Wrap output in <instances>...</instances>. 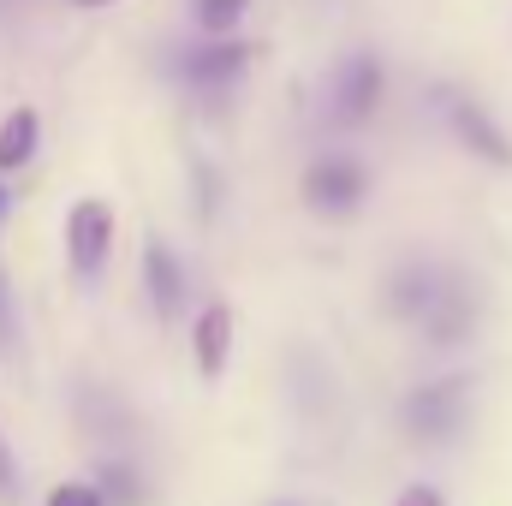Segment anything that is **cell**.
Wrapping results in <instances>:
<instances>
[{
    "mask_svg": "<svg viewBox=\"0 0 512 506\" xmlns=\"http://www.w3.org/2000/svg\"><path fill=\"white\" fill-rule=\"evenodd\" d=\"M108 256H114V209L102 197L72 203V215H66V262H72V274L96 280L108 268Z\"/></svg>",
    "mask_w": 512,
    "mask_h": 506,
    "instance_id": "obj_1",
    "label": "cell"
},
{
    "mask_svg": "<svg viewBox=\"0 0 512 506\" xmlns=\"http://www.w3.org/2000/svg\"><path fill=\"white\" fill-rule=\"evenodd\" d=\"M382 90H387L382 60H376V54H352V60H340V72H334L328 114H334L340 126H364V120L382 108Z\"/></svg>",
    "mask_w": 512,
    "mask_h": 506,
    "instance_id": "obj_2",
    "label": "cell"
},
{
    "mask_svg": "<svg viewBox=\"0 0 512 506\" xmlns=\"http://www.w3.org/2000/svg\"><path fill=\"white\" fill-rule=\"evenodd\" d=\"M364 191H370V173H364L352 155H322V161H310V173H304V203H310L316 215H352V209L364 203Z\"/></svg>",
    "mask_w": 512,
    "mask_h": 506,
    "instance_id": "obj_3",
    "label": "cell"
},
{
    "mask_svg": "<svg viewBox=\"0 0 512 506\" xmlns=\"http://www.w3.org/2000/svg\"><path fill=\"white\" fill-rule=\"evenodd\" d=\"M435 108H441V120L453 126V137H459L477 161H489V167H512L507 131L483 114V102H471V96H459V90H441V96H435Z\"/></svg>",
    "mask_w": 512,
    "mask_h": 506,
    "instance_id": "obj_4",
    "label": "cell"
},
{
    "mask_svg": "<svg viewBox=\"0 0 512 506\" xmlns=\"http://www.w3.org/2000/svg\"><path fill=\"white\" fill-rule=\"evenodd\" d=\"M459 423H465V381L459 376L429 381L405 399V429L417 441H447V435H459Z\"/></svg>",
    "mask_w": 512,
    "mask_h": 506,
    "instance_id": "obj_5",
    "label": "cell"
},
{
    "mask_svg": "<svg viewBox=\"0 0 512 506\" xmlns=\"http://www.w3.org/2000/svg\"><path fill=\"white\" fill-rule=\"evenodd\" d=\"M245 66H251V48H245L239 36H215V42H203V48H185L179 78H185L191 90H227Z\"/></svg>",
    "mask_w": 512,
    "mask_h": 506,
    "instance_id": "obj_6",
    "label": "cell"
},
{
    "mask_svg": "<svg viewBox=\"0 0 512 506\" xmlns=\"http://www.w3.org/2000/svg\"><path fill=\"white\" fill-rule=\"evenodd\" d=\"M191 358H197V376L221 381L233 364V310L227 304H203L197 322H191Z\"/></svg>",
    "mask_w": 512,
    "mask_h": 506,
    "instance_id": "obj_7",
    "label": "cell"
},
{
    "mask_svg": "<svg viewBox=\"0 0 512 506\" xmlns=\"http://www.w3.org/2000/svg\"><path fill=\"white\" fill-rule=\"evenodd\" d=\"M143 286H149L155 316H161V322H173V316H179V304H185V268H179V256L167 251L161 239H149V245H143Z\"/></svg>",
    "mask_w": 512,
    "mask_h": 506,
    "instance_id": "obj_8",
    "label": "cell"
},
{
    "mask_svg": "<svg viewBox=\"0 0 512 506\" xmlns=\"http://www.w3.org/2000/svg\"><path fill=\"white\" fill-rule=\"evenodd\" d=\"M447 280H453V274H441L435 262H405V268L387 280V304H393L399 316H411V322H417V316L447 292Z\"/></svg>",
    "mask_w": 512,
    "mask_h": 506,
    "instance_id": "obj_9",
    "label": "cell"
},
{
    "mask_svg": "<svg viewBox=\"0 0 512 506\" xmlns=\"http://www.w3.org/2000/svg\"><path fill=\"white\" fill-rule=\"evenodd\" d=\"M471 322H477V304H471V292L459 286V280H447V292L417 316V328L435 340V346H453V340H465L471 334Z\"/></svg>",
    "mask_w": 512,
    "mask_h": 506,
    "instance_id": "obj_10",
    "label": "cell"
},
{
    "mask_svg": "<svg viewBox=\"0 0 512 506\" xmlns=\"http://www.w3.org/2000/svg\"><path fill=\"white\" fill-rule=\"evenodd\" d=\"M36 143H42V120H36V108H12V114L0 120V173L30 167V161H36Z\"/></svg>",
    "mask_w": 512,
    "mask_h": 506,
    "instance_id": "obj_11",
    "label": "cell"
},
{
    "mask_svg": "<svg viewBox=\"0 0 512 506\" xmlns=\"http://www.w3.org/2000/svg\"><path fill=\"white\" fill-rule=\"evenodd\" d=\"M245 12H251V0H191V18L203 36H233Z\"/></svg>",
    "mask_w": 512,
    "mask_h": 506,
    "instance_id": "obj_12",
    "label": "cell"
},
{
    "mask_svg": "<svg viewBox=\"0 0 512 506\" xmlns=\"http://www.w3.org/2000/svg\"><path fill=\"white\" fill-rule=\"evenodd\" d=\"M96 489H102V501H114V506H137V495H143V477H137L131 465H120V459H108V465L96 471Z\"/></svg>",
    "mask_w": 512,
    "mask_h": 506,
    "instance_id": "obj_13",
    "label": "cell"
},
{
    "mask_svg": "<svg viewBox=\"0 0 512 506\" xmlns=\"http://www.w3.org/2000/svg\"><path fill=\"white\" fill-rule=\"evenodd\" d=\"M42 506H108V501H102V489H96V483H60Z\"/></svg>",
    "mask_w": 512,
    "mask_h": 506,
    "instance_id": "obj_14",
    "label": "cell"
},
{
    "mask_svg": "<svg viewBox=\"0 0 512 506\" xmlns=\"http://www.w3.org/2000/svg\"><path fill=\"white\" fill-rule=\"evenodd\" d=\"M12 334H18V322H12V292H6V268H0V352L12 346Z\"/></svg>",
    "mask_w": 512,
    "mask_h": 506,
    "instance_id": "obj_15",
    "label": "cell"
},
{
    "mask_svg": "<svg viewBox=\"0 0 512 506\" xmlns=\"http://www.w3.org/2000/svg\"><path fill=\"white\" fill-rule=\"evenodd\" d=\"M393 506H447V501H441V495H435L429 483H411V489H405V495H399Z\"/></svg>",
    "mask_w": 512,
    "mask_h": 506,
    "instance_id": "obj_16",
    "label": "cell"
},
{
    "mask_svg": "<svg viewBox=\"0 0 512 506\" xmlns=\"http://www.w3.org/2000/svg\"><path fill=\"white\" fill-rule=\"evenodd\" d=\"M12 489H18V465H12V447L0 435V495H12Z\"/></svg>",
    "mask_w": 512,
    "mask_h": 506,
    "instance_id": "obj_17",
    "label": "cell"
},
{
    "mask_svg": "<svg viewBox=\"0 0 512 506\" xmlns=\"http://www.w3.org/2000/svg\"><path fill=\"white\" fill-rule=\"evenodd\" d=\"M72 6H84V12H102V6H120V0H72Z\"/></svg>",
    "mask_w": 512,
    "mask_h": 506,
    "instance_id": "obj_18",
    "label": "cell"
},
{
    "mask_svg": "<svg viewBox=\"0 0 512 506\" xmlns=\"http://www.w3.org/2000/svg\"><path fill=\"white\" fill-rule=\"evenodd\" d=\"M6 203H12V197H6V185H0V221H6Z\"/></svg>",
    "mask_w": 512,
    "mask_h": 506,
    "instance_id": "obj_19",
    "label": "cell"
}]
</instances>
